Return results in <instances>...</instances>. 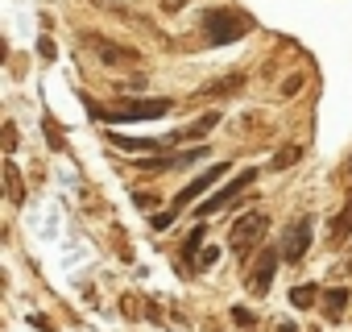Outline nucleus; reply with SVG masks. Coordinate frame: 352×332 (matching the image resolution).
Here are the masks:
<instances>
[{"label": "nucleus", "instance_id": "7ed1b4c3", "mask_svg": "<svg viewBox=\"0 0 352 332\" xmlns=\"http://www.w3.org/2000/svg\"><path fill=\"white\" fill-rule=\"evenodd\" d=\"M204 34H208L212 46H228V42H241L245 38V21L232 9H208L204 13Z\"/></svg>", "mask_w": 352, "mask_h": 332}, {"label": "nucleus", "instance_id": "9b49d317", "mask_svg": "<svg viewBox=\"0 0 352 332\" xmlns=\"http://www.w3.org/2000/svg\"><path fill=\"white\" fill-rule=\"evenodd\" d=\"M5 191H9V204H13V208L25 204V179H21V171H17L13 158L5 162Z\"/></svg>", "mask_w": 352, "mask_h": 332}, {"label": "nucleus", "instance_id": "2eb2a0df", "mask_svg": "<svg viewBox=\"0 0 352 332\" xmlns=\"http://www.w3.org/2000/svg\"><path fill=\"white\" fill-rule=\"evenodd\" d=\"M298 158H302V145H282V149L270 158V171H290Z\"/></svg>", "mask_w": 352, "mask_h": 332}, {"label": "nucleus", "instance_id": "412c9836", "mask_svg": "<svg viewBox=\"0 0 352 332\" xmlns=\"http://www.w3.org/2000/svg\"><path fill=\"white\" fill-rule=\"evenodd\" d=\"M157 9H162V13H183L187 0H157Z\"/></svg>", "mask_w": 352, "mask_h": 332}, {"label": "nucleus", "instance_id": "4468645a", "mask_svg": "<svg viewBox=\"0 0 352 332\" xmlns=\"http://www.w3.org/2000/svg\"><path fill=\"white\" fill-rule=\"evenodd\" d=\"M315 299H319V287H315V282H302V287L290 291V307H298V311L315 307Z\"/></svg>", "mask_w": 352, "mask_h": 332}, {"label": "nucleus", "instance_id": "f3484780", "mask_svg": "<svg viewBox=\"0 0 352 332\" xmlns=\"http://www.w3.org/2000/svg\"><path fill=\"white\" fill-rule=\"evenodd\" d=\"M199 245H204V225H195V233H191V237H187V245H183V258H187V262H191V253H195V249H199Z\"/></svg>", "mask_w": 352, "mask_h": 332}, {"label": "nucleus", "instance_id": "6ab92c4d", "mask_svg": "<svg viewBox=\"0 0 352 332\" xmlns=\"http://www.w3.org/2000/svg\"><path fill=\"white\" fill-rule=\"evenodd\" d=\"M232 320H236V324H241V328H253V324H257V320H253V311H249V307H232Z\"/></svg>", "mask_w": 352, "mask_h": 332}, {"label": "nucleus", "instance_id": "20e7f679", "mask_svg": "<svg viewBox=\"0 0 352 332\" xmlns=\"http://www.w3.org/2000/svg\"><path fill=\"white\" fill-rule=\"evenodd\" d=\"M83 46H87L104 67H116V71L141 67V50H133V46H120V42H108V38H96V34H83Z\"/></svg>", "mask_w": 352, "mask_h": 332}, {"label": "nucleus", "instance_id": "bb28decb", "mask_svg": "<svg viewBox=\"0 0 352 332\" xmlns=\"http://www.w3.org/2000/svg\"><path fill=\"white\" fill-rule=\"evenodd\" d=\"M133 200H137V208H153L157 204V196H133Z\"/></svg>", "mask_w": 352, "mask_h": 332}, {"label": "nucleus", "instance_id": "39448f33", "mask_svg": "<svg viewBox=\"0 0 352 332\" xmlns=\"http://www.w3.org/2000/svg\"><path fill=\"white\" fill-rule=\"evenodd\" d=\"M253 183H257V166H245V171H241L228 187H220L212 200H204V204H199V216H212V212H220V208H228V204H241V196H245Z\"/></svg>", "mask_w": 352, "mask_h": 332}, {"label": "nucleus", "instance_id": "4be33fe9", "mask_svg": "<svg viewBox=\"0 0 352 332\" xmlns=\"http://www.w3.org/2000/svg\"><path fill=\"white\" fill-rule=\"evenodd\" d=\"M46 141H50V149H63V137H58L54 121H46Z\"/></svg>", "mask_w": 352, "mask_h": 332}, {"label": "nucleus", "instance_id": "b1692460", "mask_svg": "<svg viewBox=\"0 0 352 332\" xmlns=\"http://www.w3.org/2000/svg\"><path fill=\"white\" fill-rule=\"evenodd\" d=\"M38 54H42V59H54V42H50V38H42V42H38Z\"/></svg>", "mask_w": 352, "mask_h": 332}, {"label": "nucleus", "instance_id": "393cba45", "mask_svg": "<svg viewBox=\"0 0 352 332\" xmlns=\"http://www.w3.org/2000/svg\"><path fill=\"white\" fill-rule=\"evenodd\" d=\"M216 258H220V249H216V245H208V249H204V258H199V262H204V266H212V262H216Z\"/></svg>", "mask_w": 352, "mask_h": 332}, {"label": "nucleus", "instance_id": "a878e982", "mask_svg": "<svg viewBox=\"0 0 352 332\" xmlns=\"http://www.w3.org/2000/svg\"><path fill=\"white\" fill-rule=\"evenodd\" d=\"M30 324H34V328H42V332H50V328H54V324H50L46 315H30Z\"/></svg>", "mask_w": 352, "mask_h": 332}, {"label": "nucleus", "instance_id": "f257e3e1", "mask_svg": "<svg viewBox=\"0 0 352 332\" xmlns=\"http://www.w3.org/2000/svg\"><path fill=\"white\" fill-rule=\"evenodd\" d=\"M265 233H270V216H265V212H257V208H253V212H245V216L232 225V233H228V249H232V258H241V262H245V258L261 245V237H265Z\"/></svg>", "mask_w": 352, "mask_h": 332}, {"label": "nucleus", "instance_id": "ddd939ff", "mask_svg": "<svg viewBox=\"0 0 352 332\" xmlns=\"http://www.w3.org/2000/svg\"><path fill=\"white\" fill-rule=\"evenodd\" d=\"M344 311H348V291H344V287H331V291L323 295V315H327V320H340Z\"/></svg>", "mask_w": 352, "mask_h": 332}, {"label": "nucleus", "instance_id": "423d86ee", "mask_svg": "<svg viewBox=\"0 0 352 332\" xmlns=\"http://www.w3.org/2000/svg\"><path fill=\"white\" fill-rule=\"evenodd\" d=\"M166 112H170V100H129V104H116V108H108L100 116L120 125V121H157Z\"/></svg>", "mask_w": 352, "mask_h": 332}, {"label": "nucleus", "instance_id": "a211bd4d", "mask_svg": "<svg viewBox=\"0 0 352 332\" xmlns=\"http://www.w3.org/2000/svg\"><path fill=\"white\" fill-rule=\"evenodd\" d=\"M120 311H124L129 320H137V315H141V295H124V299H120Z\"/></svg>", "mask_w": 352, "mask_h": 332}, {"label": "nucleus", "instance_id": "cd10ccee", "mask_svg": "<svg viewBox=\"0 0 352 332\" xmlns=\"http://www.w3.org/2000/svg\"><path fill=\"white\" fill-rule=\"evenodd\" d=\"M145 315H149L153 324H162V307H157V303H149V307H145Z\"/></svg>", "mask_w": 352, "mask_h": 332}, {"label": "nucleus", "instance_id": "f03ea898", "mask_svg": "<svg viewBox=\"0 0 352 332\" xmlns=\"http://www.w3.org/2000/svg\"><path fill=\"white\" fill-rule=\"evenodd\" d=\"M224 171H228V166H224V162H216V166H208V171H204V175L195 179V183H187V187H183L179 196H174V204H170V208H166L162 216H153V225H157V229H166V225H174V216H179V212H183V208H187V204H191L195 196H204V191H208V187H212V183H216V179L224 175Z\"/></svg>", "mask_w": 352, "mask_h": 332}, {"label": "nucleus", "instance_id": "1a4fd4ad", "mask_svg": "<svg viewBox=\"0 0 352 332\" xmlns=\"http://www.w3.org/2000/svg\"><path fill=\"white\" fill-rule=\"evenodd\" d=\"M348 233H352V196H348V200H344V208L331 216V225H327V245H331V249L348 245Z\"/></svg>", "mask_w": 352, "mask_h": 332}, {"label": "nucleus", "instance_id": "0eeeda50", "mask_svg": "<svg viewBox=\"0 0 352 332\" xmlns=\"http://www.w3.org/2000/svg\"><path fill=\"white\" fill-rule=\"evenodd\" d=\"M278 262H282V249H261V253H257L253 270L245 274V287H249V295H270V287H274V274H278Z\"/></svg>", "mask_w": 352, "mask_h": 332}, {"label": "nucleus", "instance_id": "f8f14e48", "mask_svg": "<svg viewBox=\"0 0 352 332\" xmlns=\"http://www.w3.org/2000/svg\"><path fill=\"white\" fill-rule=\"evenodd\" d=\"M220 125V112H204L195 125H187V129H179V133H174V141H199L208 129H216Z\"/></svg>", "mask_w": 352, "mask_h": 332}, {"label": "nucleus", "instance_id": "aec40b11", "mask_svg": "<svg viewBox=\"0 0 352 332\" xmlns=\"http://www.w3.org/2000/svg\"><path fill=\"white\" fill-rule=\"evenodd\" d=\"M5 149H9V154L17 149V125H13V121H5Z\"/></svg>", "mask_w": 352, "mask_h": 332}, {"label": "nucleus", "instance_id": "c756f323", "mask_svg": "<svg viewBox=\"0 0 352 332\" xmlns=\"http://www.w3.org/2000/svg\"><path fill=\"white\" fill-rule=\"evenodd\" d=\"M278 332H298V328L294 324H278Z\"/></svg>", "mask_w": 352, "mask_h": 332}, {"label": "nucleus", "instance_id": "5701e85b", "mask_svg": "<svg viewBox=\"0 0 352 332\" xmlns=\"http://www.w3.org/2000/svg\"><path fill=\"white\" fill-rule=\"evenodd\" d=\"M298 87H302V75H290V79H286V83H282V96H294V92H298Z\"/></svg>", "mask_w": 352, "mask_h": 332}, {"label": "nucleus", "instance_id": "6e6552de", "mask_svg": "<svg viewBox=\"0 0 352 332\" xmlns=\"http://www.w3.org/2000/svg\"><path fill=\"white\" fill-rule=\"evenodd\" d=\"M307 249H311V216H298V220H290V229L282 237V258L286 262H302Z\"/></svg>", "mask_w": 352, "mask_h": 332}, {"label": "nucleus", "instance_id": "c85d7f7f", "mask_svg": "<svg viewBox=\"0 0 352 332\" xmlns=\"http://www.w3.org/2000/svg\"><path fill=\"white\" fill-rule=\"evenodd\" d=\"M340 270H344V274H352V253H348V262H344V266H340Z\"/></svg>", "mask_w": 352, "mask_h": 332}, {"label": "nucleus", "instance_id": "dca6fc26", "mask_svg": "<svg viewBox=\"0 0 352 332\" xmlns=\"http://www.w3.org/2000/svg\"><path fill=\"white\" fill-rule=\"evenodd\" d=\"M112 145H120V149H153V141H141V137H124V133H112Z\"/></svg>", "mask_w": 352, "mask_h": 332}, {"label": "nucleus", "instance_id": "9d476101", "mask_svg": "<svg viewBox=\"0 0 352 332\" xmlns=\"http://www.w3.org/2000/svg\"><path fill=\"white\" fill-rule=\"evenodd\" d=\"M241 87H245V75H241V71H232V75H224V79H216V83L199 87V92H195V100H212V96H236Z\"/></svg>", "mask_w": 352, "mask_h": 332}]
</instances>
